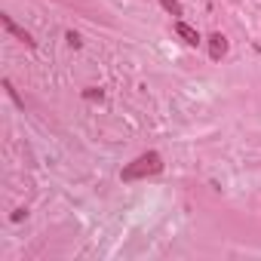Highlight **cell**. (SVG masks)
Returning a JSON list of instances; mask_svg holds the SVG:
<instances>
[{
	"label": "cell",
	"instance_id": "cell-1",
	"mask_svg": "<svg viewBox=\"0 0 261 261\" xmlns=\"http://www.w3.org/2000/svg\"><path fill=\"white\" fill-rule=\"evenodd\" d=\"M163 172V157L157 151H145L142 157H136L133 163H126L120 178L123 181H139V178H151V175H160Z\"/></svg>",
	"mask_w": 261,
	"mask_h": 261
},
{
	"label": "cell",
	"instance_id": "cell-2",
	"mask_svg": "<svg viewBox=\"0 0 261 261\" xmlns=\"http://www.w3.org/2000/svg\"><path fill=\"white\" fill-rule=\"evenodd\" d=\"M0 25H4V28H7V34H13V37H16L19 43H25L28 49H34V46H37V40H34V37H31V34H28V31H25L22 25H16L10 13H0Z\"/></svg>",
	"mask_w": 261,
	"mask_h": 261
},
{
	"label": "cell",
	"instance_id": "cell-3",
	"mask_svg": "<svg viewBox=\"0 0 261 261\" xmlns=\"http://www.w3.org/2000/svg\"><path fill=\"white\" fill-rule=\"evenodd\" d=\"M206 46H209V59H212V62H221V59L227 56V37L218 34V31L206 37Z\"/></svg>",
	"mask_w": 261,
	"mask_h": 261
},
{
	"label": "cell",
	"instance_id": "cell-4",
	"mask_svg": "<svg viewBox=\"0 0 261 261\" xmlns=\"http://www.w3.org/2000/svg\"><path fill=\"white\" fill-rule=\"evenodd\" d=\"M175 34H178V37H181L188 46H200V43H203L200 31H197V28H191V25H188V22H181V19L175 22Z\"/></svg>",
	"mask_w": 261,
	"mask_h": 261
},
{
	"label": "cell",
	"instance_id": "cell-5",
	"mask_svg": "<svg viewBox=\"0 0 261 261\" xmlns=\"http://www.w3.org/2000/svg\"><path fill=\"white\" fill-rule=\"evenodd\" d=\"M4 89H7V95H10V98L16 101V108H19V111H25V98H22V95L16 92V86H13V80H4Z\"/></svg>",
	"mask_w": 261,
	"mask_h": 261
},
{
	"label": "cell",
	"instance_id": "cell-6",
	"mask_svg": "<svg viewBox=\"0 0 261 261\" xmlns=\"http://www.w3.org/2000/svg\"><path fill=\"white\" fill-rule=\"evenodd\" d=\"M160 7H163L169 16H175V19H181V16H185V10H181L178 0H160Z\"/></svg>",
	"mask_w": 261,
	"mask_h": 261
},
{
	"label": "cell",
	"instance_id": "cell-7",
	"mask_svg": "<svg viewBox=\"0 0 261 261\" xmlns=\"http://www.w3.org/2000/svg\"><path fill=\"white\" fill-rule=\"evenodd\" d=\"M68 43H71V46H80V37H77L74 31H68Z\"/></svg>",
	"mask_w": 261,
	"mask_h": 261
},
{
	"label": "cell",
	"instance_id": "cell-8",
	"mask_svg": "<svg viewBox=\"0 0 261 261\" xmlns=\"http://www.w3.org/2000/svg\"><path fill=\"white\" fill-rule=\"evenodd\" d=\"M83 95H86V98H101V89H98V92H95V89H86Z\"/></svg>",
	"mask_w": 261,
	"mask_h": 261
},
{
	"label": "cell",
	"instance_id": "cell-9",
	"mask_svg": "<svg viewBox=\"0 0 261 261\" xmlns=\"http://www.w3.org/2000/svg\"><path fill=\"white\" fill-rule=\"evenodd\" d=\"M25 215H28V212H25V209H16V212H13V221H22V218H25Z\"/></svg>",
	"mask_w": 261,
	"mask_h": 261
}]
</instances>
